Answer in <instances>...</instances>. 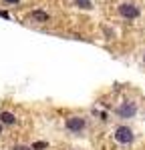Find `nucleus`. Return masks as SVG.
Segmentation results:
<instances>
[{"label":"nucleus","instance_id":"0eeeda50","mask_svg":"<svg viewBox=\"0 0 145 150\" xmlns=\"http://www.w3.org/2000/svg\"><path fill=\"white\" fill-rule=\"evenodd\" d=\"M77 6H81V8H91V2H89V0H77Z\"/></svg>","mask_w":145,"mask_h":150},{"label":"nucleus","instance_id":"1a4fd4ad","mask_svg":"<svg viewBox=\"0 0 145 150\" xmlns=\"http://www.w3.org/2000/svg\"><path fill=\"white\" fill-rule=\"evenodd\" d=\"M12 150H30V148H26V146H14Z\"/></svg>","mask_w":145,"mask_h":150},{"label":"nucleus","instance_id":"9b49d317","mask_svg":"<svg viewBox=\"0 0 145 150\" xmlns=\"http://www.w3.org/2000/svg\"><path fill=\"white\" fill-rule=\"evenodd\" d=\"M0 132H2V124H0Z\"/></svg>","mask_w":145,"mask_h":150},{"label":"nucleus","instance_id":"f03ea898","mask_svg":"<svg viewBox=\"0 0 145 150\" xmlns=\"http://www.w3.org/2000/svg\"><path fill=\"white\" fill-rule=\"evenodd\" d=\"M135 112H137V106L133 102H123L117 108V114L121 116V118H131V116H135Z\"/></svg>","mask_w":145,"mask_h":150},{"label":"nucleus","instance_id":"7ed1b4c3","mask_svg":"<svg viewBox=\"0 0 145 150\" xmlns=\"http://www.w3.org/2000/svg\"><path fill=\"white\" fill-rule=\"evenodd\" d=\"M67 128H69L71 132H81L85 128V118H81V116H71V118H67Z\"/></svg>","mask_w":145,"mask_h":150},{"label":"nucleus","instance_id":"6e6552de","mask_svg":"<svg viewBox=\"0 0 145 150\" xmlns=\"http://www.w3.org/2000/svg\"><path fill=\"white\" fill-rule=\"evenodd\" d=\"M32 148H34V150H42V148H47V142H34V144H32Z\"/></svg>","mask_w":145,"mask_h":150},{"label":"nucleus","instance_id":"20e7f679","mask_svg":"<svg viewBox=\"0 0 145 150\" xmlns=\"http://www.w3.org/2000/svg\"><path fill=\"white\" fill-rule=\"evenodd\" d=\"M119 12H121V16H125V18H137L139 16V10H137L135 4H121Z\"/></svg>","mask_w":145,"mask_h":150},{"label":"nucleus","instance_id":"f257e3e1","mask_svg":"<svg viewBox=\"0 0 145 150\" xmlns=\"http://www.w3.org/2000/svg\"><path fill=\"white\" fill-rule=\"evenodd\" d=\"M115 140H117V142H121V144H129V142H133V132H131V128L119 126L117 130H115Z\"/></svg>","mask_w":145,"mask_h":150},{"label":"nucleus","instance_id":"423d86ee","mask_svg":"<svg viewBox=\"0 0 145 150\" xmlns=\"http://www.w3.org/2000/svg\"><path fill=\"white\" fill-rule=\"evenodd\" d=\"M32 18H34V20H40V22H47L48 14H47V12H40V10H34V12H32Z\"/></svg>","mask_w":145,"mask_h":150},{"label":"nucleus","instance_id":"9d476101","mask_svg":"<svg viewBox=\"0 0 145 150\" xmlns=\"http://www.w3.org/2000/svg\"><path fill=\"white\" fill-rule=\"evenodd\" d=\"M4 2H10V4H16L18 0H4Z\"/></svg>","mask_w":145,"mask_h":150},{"label":"nucleus","instance_id":"39448f33","mask_svg":"<svg viewBox=\"0 0 145 150\" xmlns=\"http://www.w3.org/2000/svg\"><path fill=\"white\" fill-rule=\"evenodd\" d=\"M0 122H4V124H14V122H16V116L12 114V112H0Z\"/></svg>","mask_w":145,"mask_h":150}]
</instances>
